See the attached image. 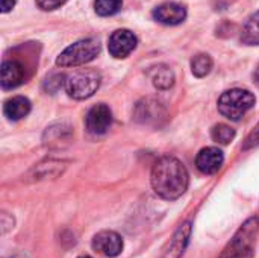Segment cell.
I'll return each instance as SVG.
<instances>
[{
    "label": "cell",
    "mask_w": 259,
    "mask_h": 258,
    "mask_svg": "<svg viewBox=\"0 0 259 258\" xmlns=\"http://www.w3.org/2000/svg\"><path fill=\"white\" fill-rule=\"evenodd\" d=\"M150 181L158 196L167 201H175L187 192L190 176L185 166L178 158L162 157L155 163Z\"/></svg>",
    "instance_id": "obj_1"
},
{
    "label": "cell",
    "mask_w": 259,
    "mask_h": 258,
    "mask_svg": "<svg viewBox=\"0 0 259 258\" xmlns=\"http://www.w3.org/2000/svg\"><path fill=\"white\" fill-rule=\"evenodd\" d=\"M100 53V41L97 38H85L73 43L56 58L58 67H79L97 58Z\"/></svg>",
    "instance_id": "obj_2"
},
{
    "label": "cell",
    "mask_w": 259,
    "mask_h": 258,
    "mask_svg": "<svg viewBox=\"0 0 259 258\" xmlns=\"http://www.w3.org/2000/svg\"><path fill=\"white\" fill-rule=\"evenodd\" d=\"M256 99L249 90L232 88L225 91L219 99V111L229 120H240L249 109L253 108Z\"/></svg>",
    "instance_id": "obj_3"
},
{
    "label": "cell",
    "mask_w": 259,
    "mask_h": 258,
    "mask_svg": "<svg viewBox=\"0 0 259 258\" xmlns=\"http://www.w3.org/2000/svg\"><path fill=\"white\" fill-rule=\"evenodd\" d=\"M259 230V217L249 219L229 242L222 258H253V242Z\"/></svg>",
    "instance_id": "obj_4"
},
{
    "label": "cell",
    "mask_w": 259,
    "mask_h": 258,
    "mask_svg": "<svg viewBox=\"0 0 259 258\" xmlns=\"http://www.w3.org/2000/svg\"><path fill=\"white\" fill-rule=\"evenodd\" d=\"M102 76L97 70L82 68L74 71L65 79V91L70 97L76 100H83L91 97L100 87Z\"/></svg>",
    "instance_id": "obj_5"
},
{
    "label": "cell",
    "mask_w": 259,
    "mask_h": 258,
    "mask_svg": "<svg viewBox=\"0 0 259 258\" xmlns=\"http://www.w3.org/2000/svg\"><path fill=\"white\" fill-rule=\"evenodd\" d=\"M137 43L138 41H137V36L134 32H131L129 29H118V30L112 32V35L109 36L108 49L114 58L123 59L135 50Z\"/></svg>",
    "instance_id": "obj_6"
},
{
    "label": "cell",
    "mask_w": 259,
    "mask_h": 258,
    "mask_svg": "<svg viewBox=\"0 0 259 258\" xmlns=\"http://www.w3.org/2000/svg\"><path fill=\"white\" fill-rule=\"evenodd\" d=\"M85 125L90 134L102 135L108 132V129L112 125V113L109 106L105 103L94 105L85 117Z\"/></svg>",
    "instance_id": "obj_7"
},
{
    "label": "cell",
    "mask_w": 259,
    "mask_h": 258,
    "mask_svg": "<svg viewBox=\"0 0 259 258\" xmlns=\"http://www.w3.org/2000/svg\"><path fill=\"white\" fill-rule=\"evenodd\" d=\"M134 117L137 122L144 125H158L161 120L165 119V109L158 100L147 97L138 102Z\"/></svg>",
    "instance_id": "obj_8"
},
{
    "label": "cell",
    "mask_w": 259,
    "mask_h": 258,
    "mask_svg": "<svg viewBox=\"0 0 259 258\" xmlns=\"http://www.w3.org/2000/svg\"><path fill=\"white\" fill-rule=\"evenodd\" d=\"M93 249L105 257H117L123 251V239L114 231H100L93 239Z\"/></svg>",
    "instance_id": "obj_9"
},
{
    "label": "cell",
    "mask_w": 259,
    "mask_h": 258,
    "mask_svg": "<svg viewBox=\"0 0 259 258\" xmlns=\"http://www.w3.org/2000/svg\"><path fill=\"white\" fill-rule=\"evenodd\" d=\"M225 163V155L219 148H205L196 157V166L203 175L217 173Z\"/></svg>",
    "instance_id": "obj_10"
},
{
    "label": "cell",
    "mask_w": 259,
    "mask_h": 258,
    "mask_svg": "<svg viewBox=\"0 0 259 258\" xmlns=\"http://www.w3.org/2000/svg\"><path fill=\"white\" fill-rule=\"evenodd\" d=\"M152 14L156 21H159L162 24H168V26L181 24L187 18V9L182 5L173 3V2L156 6Z\"/></svg>",
    "instance_id": "obj_11"
},
{
    "label": "cell",
    "mask_w": 259,
    "mask_h": 258,
    "mask_svg": "<svg viewBox=\"0 0 259 258\" xmlns=\"http://www.w3.org/2000/svg\"><path fill=\"white\" fill-rule=\"evenodd\" d=\"M191 236V222H185L182 224L178 231L175 233L173 239L170 240L167 249L164 251L162 258H181L185 252V248L188 245Z\"/></svg>",
    "instance_id": "obj_12"
},
{
    "label": "cell",
    "mask_w": 259,
    "mask_h": 258,
    "mask_svg": "<svg viewBox=\"0 0 259 258\" xmlns=\"http://www.w3.org/2000/svg\"><path fill=\"white\" fill-rule=\"evenodd\" d=\"M24 81V70L18 61H3L2 64V88L12 90Z\"/></svg>",
    "instance_id": "obj_13"
},
{
    "label": "cell",
    "mask_w": 259,
    "mask_h": 258,
    "mask_svg": "<svg viewBox=\"0 0 259 258\" xmlns=\"http://www.w3.org/2000/svg\"><path fill=\"white\" fill-rule=\"evenodd\" d=\"M30 102L29 99L23 97V96H15L9 100L5 102L3 105V114L12 120V122H17V120H21L24 119L29 113H30Z\"/></svg>",
    "instance_id": "obj_14"
},
{
    "label": "cell",
    "mask_w": 259,
    "mask_h": 258,
    "mask_svg": "<svg viewBox=\"0 0 259 258\" xmlns=\"http://www.w3.org/2000/svg\"><path fill=\"white\" fill-rule=\"evenodd\" d=\"M65 163L64 161H56V160H49L44 163H39L38 166H35L30 172L32 178L36 181L41 179H47V178H56L59 176L64 169H65Z\"/></svg>",
    "instance_id": "obj_15"
},
{
    "label": "cell",
    "mask_w": 259,
    "mask_h": 258,
    "mask_svg": "<svg viewBox=\"0 0 259 258\" xmlns=\"http://www.w3.org/2000/svg\"><path fill=\"white\" fill-rule=\"evenodd\" d=\"M149 75H150L152 84L158 90H168L175 84V73L167 65H162V64L161 65H156V67H153L149 71Z\"/></svg>",
    "instance_id": "obj_16"
},
{
    "label": "cell",
    "mask_w": 259,
    "mask_h": 258,
    "mask_svg": "<svg viewBox=\"0 0 259 258\" xmlns=\"http://www.w3.org/2000/svg\"><path fill=\"white\" fill-rule=\"evenodd\" d=\"M73 135V131L65 123H55L44 132V143L46 144H59L62 141H68Z\"/></svg>",
    "instance_id": "obj_17"
},
{
    "label": "cell",
    "mask_w": 259,
    "mask_h": 258,
    "mask_svg": "<svg viewBox=\"0 0 259 258\" xmlns=\"http://www.w3.org/2000/svg\"><path fill=\"white\" fill-rule=\"evenodd\" d=\"M241 43L246 46H259V11L244 24L241 30Z\"/></svg>",
    "instance_id": "obj_18"
},
{
    "label": "cell",
    "mask_w": 259,
    "mask_h": 258,
    "mask_svg": "<svg viewBox=\"0 0 259 258\" xmlns=\"http://www.w3.org/2000/svg\"><path fill=\"white\" fill-rule=\"evenodd\" d=\"M212 70V58L208 53H199L191 59V71L197 78H205Z\"/></svg>",
    "instance_id": "obj_19"
},
{
    "label": "cell",
    "mask_w": 259,
    "mask_h": 258,
    "mask_svg": "<svg viewBox=\"0 0 259 258\" xmlns=\"http://www.w3.org/2000/svg\"><path fill=\"white\" fill-rule=\"evenodd\" d=\"M211 137L214 141L220 143V144H229L234 138H235V129L231 128L229 125L225 123H219L212 128L211 131Z\"/></svg>",
    "instance_id": "obj_20"
},
{
    "label": "cell",
    "mask_w": 259,
    "mask_h": 258,
    "mask_svg": "<svg viewBox=\"0 0 259 258\" xmlns=\"http://www.w3.org/2000/svg\"><path fill=\"white\" fill-rule=\"evenodd\" d=\"M123 6V0H96L94 9L100 17H109L117 14Z\"/></svg>",
    "instance_id": "obj_21"
},
{
    "label": "cell",
    "mask_w": 259,
    "mask_h": 258,
    "mask_svg": "<svg viewBox=\"0 0 259 258\" xmlns=\"http://www.w3.org/2000/svg\"><path fill=\"white\" fill-rule=\"evenodd\" d=\"M65 76L64 75H59V73H55V75H52L50 78H47L46 79V82H44V90L47 91V93H50V94H55L62 85H65Z\"/></svg>",
    "instance_id": "obj_22"
},
{
    "label": "cell",
    "mask_w": 259,
    "mask_h": 258,
    "mask_svg": "<svg viewBox=\"0 0 259 258\" xmlns=\"http://www.w3.org/2000/svg\"><path fill=\"white\" fill-rule=\"evenodd\" d=\"M256 146H259V122L258 125L250 131V134L247 135V138H246V141L243 144V149L249 151V149H253Z\"/></svg>",
    "instance_id": "obj_23"
},
{
    "label": "cell",
    "mask_w": 259,
    "mask_h": 258,
    "mask_svg": "<svg viewBox=\"0 0 259 258\" xmlns=\"http://www.w3.org/2000/svg\"><path fill=\"white\" fill-rule=\"evenodd\" d=\"M36 2V6L42 11H53V9H58L61 8L67 0H35Z\"/></svg>",
    "instance_id": "obj_24"
},
{
    "label": "cell",
    "mask_w": 259,
    "mask_h": 258,
    "mask_svg": "<svg viewBox=\"0 0 259 258\" xmlns=\"http://www.w3.org/2000/svg\"><path fill=\"white\" fill-rule=\"evenodd\" d=\"M14 228V220L11 216H8V213H2V234H5L8 230Z\"/></svg>",
    "instance_id": "obj_25"
},
{
    "label": "cell",
    "mask_w": 259,
    "mask_h": 258,
    "mask_svg": "<svg viewBox=\"0 0 259 258\" xmlns=\"http://www.w3.org/2000/svg\"><path fill=\"white\" fill-rule=\"evenodd\" d=\"M0 5H2V12H9L14 5H15V0H0Z\"/></svg>",
    "instance_id": "obj_26"
},
{
    "label": "cell",
    "mask_w": 259,
    "mask_h": 258,
    "mask_svg": "<svg viewBox=\"0 0 259 258\" xmlns=\"http://www.w3.org/2000/svg\"><path fill=\"white\" fill-rule=\"evenodd\" d=\"M253 78H255V82H256V85L259 87V65H258V68L255 70V75H253Z\"/></svg>",
    "instance_id": "obj_27"
},
{
    "label": "cell",
    "mask_w": 259,
    "mask_h": 258,
    "mask_svg": "<svg viewBox=\"0 0 259 258\" xmlns=\"http://www.w3.org/2000/svg\"><path fill=\"white\" fill-rule=\"evenodd\" d=\"M79 258H91V257H88V255H83V257H79Z\"/></svg>",
    "instance_id": "obj_28"
}]
</instances>
